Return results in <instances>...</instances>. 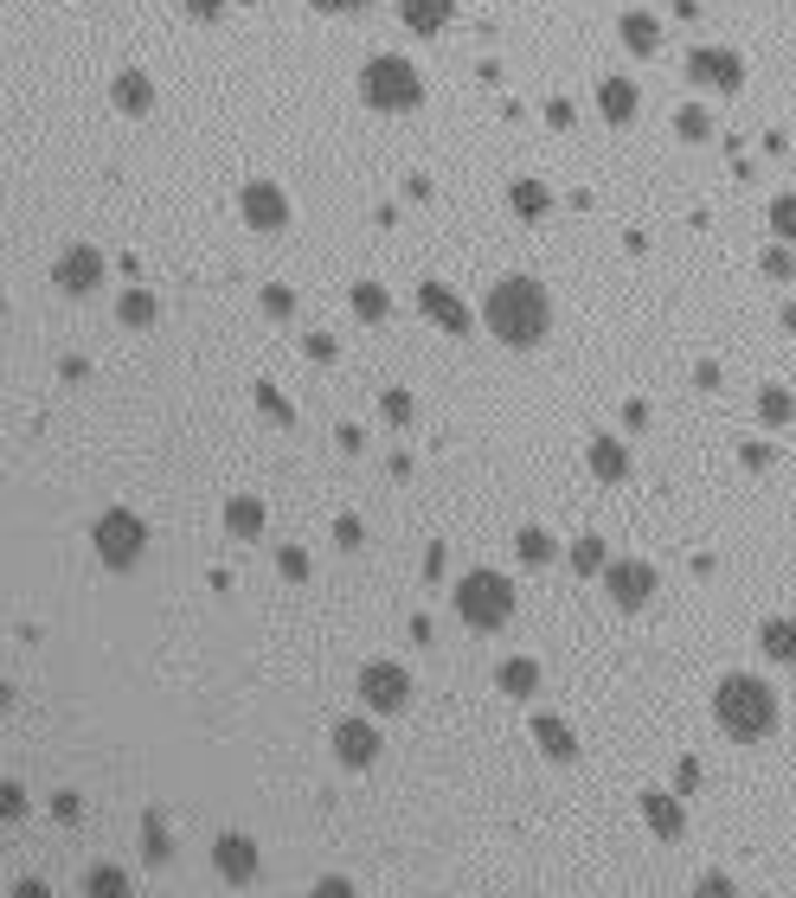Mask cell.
<instances>
[{
    "mask_svg": "<svg viewBox=\"0 0 796 898\" xmlns=\"http://www.w3.org/2000/svg\"><path fill=\"white\" fill-rule=\"evenodd\" d=\"M482 321L507 346H540L546 328H553V302H546V289L533 277H502L489 289V302H482Z\"/></svg>",
    "mask_w": 796,
    "mask_h": 898,
    "instance_id": "obj_1",
    "label": "cell"
},
{
    "mask_svg": "<svg viewBox=\"0 0 796 898\" xmlns=\"http://www.w3.org/2000/svg\"><path fill=\"white\" fill-rule=\"evenodd\" d=\"M713 719H720L725 738L758 745V738L778 732V693L765 687V681H751V674H725L720 687H713Z\"/></svg>",
    "mask_w": 796,
    "mask_h": 898,
    "instance_id": "obj_2",
    "label": "cell"
},
{
    "mask_svg": "<svg viewBox=\"0 0 796 898\" xmlns=\"http://www.w3.org/2000/svg\"><path fill=\"white\" fill-rule=\"evenodd\" d=\"M361 97L372 103V110H392V116H405V110H418L425 103V77L405 65V59H372V65L361 71Z\"/></svg>",
    "mask_w": 796,
    "mask_h": 898,
    "instance_id": "obj_3",
    "label": "cell"
},
{
    "mask_svg": "<svg viewBox=\"0 0 796 898\" xmlns=\"http://www.w3.org/2000/svg\"><path fill=\"white\" fill-rule=\"evenodd\" d=\"M456 617L469 622V629H502L514 617V584H507L502 571H469L463 584H456Z\"/></svg>",
    "mask_w": 796,
    "mask_h": 898,
    "instance_id": "obj_4",
    "label": "cell"
},
{
    "mask_svg": "<svg viewBox=\"0 0 796 898\" xmlns=\"http://www.w3.org/2000/svg\"><path fill=\"white\" fill-rule=\"evenodd\" d=\"M90 546H97V558H103L110 571H129V565H142V553H148V527H142V514H129V507H110V514L97 520Z\"/></svg>",
    "mask_w": 796,
    "mask_h": 898,
    "instance_id": "obj_5",
    "label": "cell"
},
{
    "mask_svg": "<svg viewBox=\"0 0 796 898\" xmlns=\"http://www.w3.org/2000/svg\"><path fill=\"white\" fill-rule=\"evenodd\" d=\"M361 699L386 719V712H399V706L412 699V674H405L399 661H372V668H361Z\"/></svg>",
    "mask_w": 796,
    "mask_h": 898,
    "instance_id": "obj_6",
    "label": "cell"
},
{
    "mask_svg": "<svg viewBox=\"0 0 796 898\" xmlns=\"http://www.w3.org/2000/svg\"><path fill=\"white\" fill-rule=\"evenodd\" d=\"M604 584H610V604H617V610H643L655 597V565L617 558V565H604Z\"/></svg>",
    "mask_w": 796,
    "mask_h": 898,
    "instance_id": "obj_7",
    "label": "cell"
},
{
    "mask_svg": "<svg viewBox=\"0 0 796 898\" xmlns=\"http://www.w3.org/2000/svg\"><path fill=\"white\" fill-rule=\"evenodd\" d=\"M238 206H244V225H251V231H283V225H290V200H283L277 180H251V187L238 193Z\"/></svg>",
    "mask_w": 796,
    "mask_h": 898,
    "instance_id": "obj_8",
    "label": "cell"
},
{
    "mask_svg": "<svg viewBox=\"0 0 796 898\" xmlns=\"http://www.w3.org/2000/svg\"><path fill=\"white\" fill-rule=\"evenodd\" d=\"M687 84H707V90H732V97H738V84H745V65H738V52L700 46V52H687Z\"/></svg>",
    "mask_w": 796,
    "mask_h": 898,
    "instance_id": "obj_9",
    "label": "cell"
},
{
    "mask_svg": "<svg viewBox=\"0 0 796 898\" xmlns=\"http://www.w3.org/2000/svg\"><path fill=\"white\" fill-rule=\"evenodd\" d=\"M213 867H218L225 886H251L257 867H264V860H257V840H251V834H218V840H213Z\"/></svg>",
    "mask_w": 796,
    "mask_h": 898,
    "instance_id": "obj_10",
    "label": "cell"
},
{
    "mask_svg": "<svg viewBox=\"0 0 796 898\" xmlns=\"http://www.w3.org/2000/svg\"><path fill=\"white\" fill-rule=\"evenodd\" d=\"M334 758H341V770L379 763V725H372V719H341V725H334Z\"/></svg>",
    "mask_w": 796,
    "mask_h": 898,
    "instance_id": "obj_11",
    "label": "cell"
},
{
    "mask_svg": "<svg viewBox=\"0 0 796 898\" xmlns=\"http://www.w3.org/2000/svg\"><path fill=\"white\" fill-rule=\"evenodd\" d=\"M52 282H59V289H72V295H90V289L103 282V257H97L90 244H72V251L52 264Z\"/></svg>",
    "mask_w": 796,
    "mask_h": 898,
    "instance_id": "obj_12",
    "label": "cell"
},
{
    "mask_svg": "<svg viewBox=\"0 0 796 898\" xmlns=\"http://www.w3.org/2000/svg\"><path fill=\"white\" fill-rule=\"evenodd\" d=\"M418 308L431 315L437 328H450V334H469V328H476V315H469V308H463V302H456L443 282H431V277L418 282Z\"/></svg>",
    "mask_w": 796,
    "mask_h": 898,
    "instance_id": "obj_13",
    "label": "cell"
},
{
    "mask_svg": "<svg viewBox=\"0 0 796 898\" xmlns=\"http://www.w3.org/2000/svg\"><path fill=\"white\" fill-rule=\"evenodd\" d=\"M533 745H540L553 763H572V758H579V738H572V725H566L559 712H533Z\"/></svg>",
    "mask_w": 796,
    "mask_h": 898,
    "instance_id": "obj_14",
    "label": "cell"
},
{
    "mask_svg": "<svg viewBox=\"0 0 796 898\" xmlns=\"http://www.w3.org/2000/svg\"><path fill=\"white\" fill-rule=\"evenodd\" d=\"M643 815H649V829L661 840H681L687 834V809L674 802V796H661V789H643Z\"/></svg>",
    "mask_w": 796,
    "mask_h": 898,
    "instance_id": "obj_15",
    "label": "cell"
},
{
    "mask_svg": "<svg viewBox=\"0 0 796 898\" xmlns=\"http://www.w3.org/2000/svg\"><path fill=\"white\" fill-rule=\"evenodd\" d=\"M399 13H405V26H412V33H425V39H431V33H443V26H450L456 0H399Z\"/></svg>",
    "mask_w": 796,
    "mask_h": 898,
    "instance_id": "obj_16",
    "label": "cell"
},
{
    "mask_svg": "<svg viewBox=\"0 0 796 898\" xmlns=\"http://www.w3.org/2000/svg\"><path fill=\"white\" fill-rule=\"evenodd\" d=\"M758 648H765L778 668H796V617H771L758 629Z\"/></svg>",
    "mask_w": 796,
    "mask_h": 898,
    "instance_id": "obj_17",
    "label": "cell"
},
{
    "mask_svg": "<svg viewBox=\"0 0 796 898\" xmlns=\"http://www.w3.org/2000/svg\"><path fill=\"white\" fill-rule=\"evenodd\" d=\"M597 110H604V123H630L636 116V84L630 77H604L597 84Z\"/></svg>",
    "mask_w": 796,
    "mask_h": 898,
    "instance_id": "obj_18",
    "label": "cell"
},
{
    "mask_svg": "<svg viewBox=\"0 0 796 898\" xmlns=\"http://www.w3.org/2000/svg\"><path fill=\"white\" fill-rule=\"evenodd\" d=\"M591 476H597V482H623V476H630V450H623L617 437H597V443H591Z\"/></svg>",
    "mask_w": 796,
    "mask_h": 898,
    "instance_id": "obj_19",
    "label": "cell"
},
{
    "mask_svg": "<svg viewBox=\"0 0 796 898\" xmlns=\"http://www.w3.org/2000/svg\"><path fill=\"white\" fill-rule=\"evenodd\" d=\"M110 97L129 110V116H142L148 103H154V84H148L142 71H116V84H110Z\"/></svg>",
    "mask_w": 796,
    "mask_h": 898,
    "instance_id": "obj_20",
    "label": "cell"
},
{
    "mask_svg": "<svg viewBox=\"0 0 796 898\" xmlns=\"http://www.w3.org/2000/svg\"><path fill=\"white\" fill-rule=\"evenodd\" d=\"M225 527H231L238 540H257V533H264V501H251V494L225 501Z\"/></svg>",
    "mask_w": 796,
    "mask_h": 898,
    "instance_id": "obj_21",
    "label": "cell"
},
{
    "mask_svg": "<svg viewBox=\"0 0 796 898\" xmlns=\"http://www.w3.org/2000/svg\"><path fill=\"white\" fill-rule=\"evenodd\" d=\"M495 681H502L507 699H533V687H540V668H533L527 655H514V661H502V674H495Z\"/></svg>",
    "mask_w": 796,
    "mask_h": 898,
    "instance_id": "obj_22",
    "label": "cell"
},
{
    "mask_svg": "<svg viewBox=\"0 0 796 898\" xmlns=\"http://www.w3.org/2000/svg\"><path fill=\"white\" fill-rule=\"evenodd\" d=\"M617 33H623V46H630V52H655V46H661V26H655L649 13H623V26H617Z\"/></svg>",
    "mask_w": 796,
    "mask_h": 898,
    "instance_id": "obj_23",
    "label": "cell"
},
{
    "mask_svg": "<svg viewBox=\"0 0 796 898\" xmlns=\"http://www.w3.org/2000/svg\"><path fill=\"white\" fill-rule=\"evenodd\" d=\"M507 200H514V212H520V218H546V212H553V193H546L540 180H514V193H507Z\"/></svg>",
    "mask_w": 796,
    "mask_h": 898,
    "instance_id": "obj_24",
    "label": "cell"
},
{
    "mask_svg": "<svg viewBox=\"0 0 796 898\" xmlns=\"http://www.w3.org/2000/svg\"><path fill=\"white\" fill-rule=\"evenodd\" d=\"M758 417H765L771 430H784V423L796 417V399L784 392V385H765V392H758Z\"/></svg>",
    "mask_w": 796,
    "mask_h": 898,
    "instance_id": "obj_25",
    "label": "cell"
},
{
    "mask_svg": "<svg viewBox=\"0 0 796 898\" xmlns=\"http://www.w3.org/2000/svg\"><path fill=\"white\" fill-rule=\"evenodd\" d=\"M167 853H174L167 822H161V815H142V860H148V867H167Z\"/></svg>",
    "mask_w": 796,
    "mask_h": 898,
    "instance_id": "obj_26",
    "label": "cell"
},
{
    "mask_svg": "<svg viewBox=\"0 0 796 898\" xmlns=\"http://www.w3.org/2000/svg\"><path fill=\"white\" fill-rule=\"evenodd\" d=\"M604 565H610V558H604V540H597V533H579V540H572V571L591 578V571H604Z\"/></svg>",
    "mask_w": 796,
    "mask_h": 898,
    "instance_id": "obj_27",
    "label": "cell"
},
{
    "mask_svg": "<svg viewBox=\"0 0 796 898\" xmlns=\"http://www.w3.org/2000/svg\"><path fill=\"white\" fill-rule=\"evenodd\" d=\"M386 308H392V295L379 282H354V315L361 321H386Z\"/></svg>",
    "mask_w": 796,
    "mask_h": 898,
    "instance_id": "obj_28",
    "label": "cell"
},
{
    "mask_svg": "<svg viewBox=\"0 0 796 898\" xmlns=\"http://www.w3.org/2000/svg\"><path fill=\"white\" fill-rule=\"evenodd\" d=\"M514 553L527 558V565H553V540H546L540 527H520V540H514Z\"/></svg>",
    "mask_w": 796,
    "mask_h": 898,
    "instance_id": "obj_29",
    "label": "cell"
},
{
    "mask_svg": "<svg viewBox=\"0 0 796 898\" xmlns=\"http://www.w3.org/2000/svg\"><path fill=\"white\" fill-rule=\"evenodd\" d=\"M90 893L97 898H129V873H123V867H90Z\"/></svg>",
    "mask_w": 796,
    "mask_h": 898,
    "instance_id": "obj_30",
    "label": "cell"
},
{
    "mask_svg": "<svg viewBox=\"0 0 796 898\" xmlns=\"http://www.w3.org/2000/svg\"><path fill=\"white\" fill-rule=\"evenodd\" d=\"M116 315H123V321H129V328H154V295H148V289H129V295H123V308H116Z\"/></svg>",
    "mask_w": 796,
    "mask_h": 898,
    "instance_id": "obj_31",
    "label": "cell"
},
{
    "mask_svg": "<svg viewBox=\"0 0 796 898\" xmlns=\"http://www.w3.org/2000/svg\"><path fill=\"white\" fill-rule=\"evenodd\" d=\"M257 405H264V417H270V423H295L290 399H283V392H277V385H257Z\"/></svg>",
    "mask_w": 796,
    "mask_h": 898,
    "instance_id": "obj_32",
    "label": "cell"
},
{
    "mask_svg": "<svg viewBox=\"0 0 796 898\" xmlns=\"http://www.w3.org/2000/svg\"><path fill=\"white\" fill-rule=\"evenodd\" d=\"M264 315H270V321H283V315H295V289H283V282H270V289H264Z\"/></svg>",
    "mask_w": 796,
    "mask_h": 898,
    "instance_id": "obj_33",
    "label": "cell"
},
{
    "mask_svg": "<svg viewBox=\"0 0 796 898\" xmlns=\"http://www.w3.org/2000/svg\"><path fill=\"white\" fill-rule=\"evenodd\" d=\"M674 129H681L687 141H707V129H713V123H707V110H694V103H687V110L674 116Z\"/></svg>",
    "mask_w": 796,
    "mask_h": 898,
    "instance_id": "obj_34",
    "label": "cell"
},
{
    "mask_svg": "<svg viewBox=\"0 0 796 898\" xmlns=\"http://www.w3.org/2000/svg\"><path fill=\"white\" fill-rule=\"evenodd\" d=\"M379 412H386V423H412V392H386Z\"/></svg>",
    "mask_w": 796,
    "mask_h": 898,
    "instance_id": "obj_35",
    "label": "cell"
},
{
    "mask_svg": "<svg viewBox=\"0 0 796 898\" xmlns=\"http://www.w3.org/2000/svg\"><path fill=\"white\" fill-rule=\"evenodd\" d=\"M277 565H283V578H290V584H302V578H308V553H302V546H283V553H277Z\"/></svg>",
    "mask_w": 796,
    "mask_h": 898,
    "instance_id": "obj_36",
    "label": "cell"
},
{
    "mask_svg": "<svg viewBox=\"0 0 796 898\" xmlns=\"http://www.w3.org/2000/svg\"><path fill=\"white\" fill-rule=\"evenodd\" d=\"M771 225H778V238H796V193H784V200L771 206Z\"/></svg>",
    "mask_w": 796,
    "mask_h": 898,
    "instance_id": "obj_37",
    "label": "cell"
},
{
    "mask_svg": "<svg viewBox=\"0 0 796 898\" xmlns=\"http://www.w3.org/2000/svg\"><path fill=\"white\" fill-rule=\"evenodd\" d=\"M674 789H681V796H694V789H700V758H681V763H674Z\"/></svg>",
    "mask_w": 796,
    "mask_h": 898,
    "instance_id": "obj_38",
    "label": "cell"
},
{
    "mask_svg": "<svg viewBox=\"0 0 796 898\" xmlns=\"http://www.w3.org/2000/svg\"><path fill=\"white\" fill-rule=\"evenodd\" d=\"M52 815H59V822H77V815H84V796H77V789H59V796H52Z\"/></svg>",
    "mask_w": 796,
    "mask_h": 898,
    "instance_id": "obj_39",
    "label": "cell"
},
{
    "mask_svg": "<svg viewBox=\"0 0 796 898\" xmlns=\"http://www.w3.org/2000/svg\"><path fill=\"white\" fill-rule=\"evenodd\" d=\"M308 359H315V366H328V359H334V353H341V346H334V334H308Z\"/></svg>",
    "mask_w": 796,
    "mask_h": 898,
    "instance_id": "obj_40",
    "label": "cell"
},
{
    "mask_svg": "<svg viewBox=\"0 0 796 898\" xmlns=\"http://www.w3.org/2000/svg\"><path fill=\"white\" fill-rule=\"evenodd\" d=\"M0 815H7V822H20V815H26V796H20V783H7V789H0Z\"/></svg>",
    "mask_w": 796,
    "mask_h": 898,
    "instance_id": "obj_41",
    "label": "cell"
},
{
    "mask_svg": "<svg viewBox=\"0 0 796 898\" xmlns=\"http://www.w3.org/2000/svg\"><path fill=\"white\" fill-rule=\"evenodd\" d=\"M791 251H765V277H791Z\"/></svg>",
    "mask_w": 796,
    "mask_h": 898,
    "instance_id": "obj_42",
    "label": "cell"
},
{
    "mask_svg": "<svg viewBox=\"0 0 796 898\" xmlns=\"http://www.w3.org/2000/svg\"><path fill=\"white\" fill-rule=\"evenodd\" d=\"M623 423H630V430H643V423H649V405H643V399H630V405H623Z\"/></svg>",
    "mask_w": 796,
    "mask_h": 898,
    "instance_id": "obj_43",
    "label": "cell"
},
{
    "mask_svg": "<svg viewBox=\"0 0 796 898\" xmlns=\"http://www.w3.org/2000/svg\"><path fill=\"white\" fill-rule=\"evenodd\" d=\"M745 469H771V450H765V443H745Z\"/></svg>",
    "mask_w": 796,
    "mask_h": 898,
    "instance_id": "obj_44",
    "label": "cell"
},
{
    "mask_svg": "<svg viewBox=\"0 0 796 898\" xmlns=\"http://www.w3.org/2000/svg\"><path fill=\"white\" fill-rule=\"evenodd\" d=\"M321 13H361V7H372V0H315Z\"/></svg>",
    "mask_w": 796,
    "mask_h": 898,
    "instance_id": "obj_45",
    "label": "cell"
},
{
    "mask_svg": "<svg viewBox=\"0 0 796 898\" xmlns=\"http://www.w3.org/2000/svg\"><path fill=\"white\" fill-rule=\"evenodd\" d=\"M348 893H354L348 880H321V886H315V898H348Z\"/></svg>",
    "mask_w": 796,
    "mask_h": 898,
    "instance_id": "obj_46",
    "label": "cell"
},
{
    "mask_svg": "<svg viewBox=\"0 0 796 898\" xmlns=\"http://www.w3.org/2000/svg\"><path fill=\"white\" fill-rule=\"evenodd\" d=\"M218 7H225V0H193V13H200V20H213Z\"/></svg>",
    "mask_w": 796,
    "mask_h": 898,
    "instance_id": "obj_47",
    "label": "cell"
}]
</instances>
